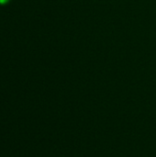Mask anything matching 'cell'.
Listing matches in <instances>:
<instances>
[{"mask_svg":"<svg viewBox=\"0 0 156 157\" xmlns=\"http://www.w3.org/2000/svg\"><path fill=\"white\" fill-rule=\"evenodd\" d=\"M9 0H0V4L4 5V4H6Z\"/></svg>","mask_w":156,"mask_h":157,"instance_id":"6da1fadb","label":"cell"}]
</instances>
